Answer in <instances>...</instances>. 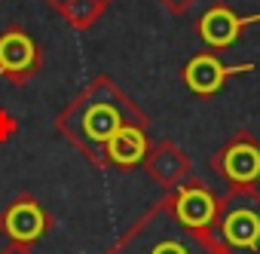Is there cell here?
<instances>
[{
    "label": "cell",
    "instance_id": "1",
    "mask_svg": "<svg viewBox=\"0 0 260 254\" xmlns=\"http://www.w3.org/2000/svg\"><path fill=\"white\" fill-rule=\"evenodd\" d=\"M125 125L150 129V116L104 74L89 80V86H83L55 116V129L95 166L107 163L104 147Z\"/></svg>",
    "mask_w": 260,
    "mask_h": 254
},
{
    "label": "cell",
    "instance_id": "2",
    "mask_svg": "<svg viewBox=\"0 0 260 254\" xmlns=\"http://www.w3.org/2000/svg\"><path fill=\"white\" fill-rule=\"evenodd\" d=\"M104 254H220L202 230L184 227L169 196L147 208L132 227H128Z\"/></svg>",
    "mask_w": 260,
    "mask_h": 254
},
{
    "label": "cell",
    "instance_id": "3",
    "mask_svg": "<svg viewBox=\"0 0 260 254\" xmlns=\"http://www.w3.org/2000/svg\"><path fill=\"white\" fill-rule=\"evenodd\" d=\"M205 236L220 254H260V190L230 187L217 196V214Z\"/></svg>",
    "mask_w": 260,
    "mask_h": 254
},
{
    "label": "cell",
    "instance_id": "4",
    "mask_svg": "<svg viewBox=\"0 0 260 254\" xmlns=\"http://www.w3.org/2000/svg\"><path fill=\"white\" fill-rule=\"evenodd\" d=\"M211 172L230 187H257L260 184V138L248 129H239L214 156Z\"/></svg>",
    "mask_w": 260,
    "mask_h": 254
},
{
    "label": "cell",
    "instance_id": "5",
    "mask_svg": "<svg viewBox=\"0 0 260 254\" xmlns=\"http://www.w3.org/2000/svg\"><path fill=\"white\" fill-rule=\"evenodd\" d=\"M40 46L25 28L10 25L0 34V77H7L10 83H25L40 71Z\"/></svg>",
    "mask_w": 260,
    "mask_h": 254
},
{
    "label": "cell",
    "instance_id": "6",
    "mask_svg": "<svg viewBox=\"0 0 260 254\" xmlns=\"http://www.w3.org/2000/svg\"><path fill=\"white\" fill-rule=\"evenodd\" d=\"M49 224H52L49 214L34 196H19L0 211V230L10 236V242H22V245H34L37 239H43Z\"/></svg>",
    "mask_w": 260,
    "mask_h": 254
},
{
    "label": "cell",
    "instance_id": "7",
    "mask_svg": "<svg viewBox=\"0 0 260 254\" xmlns=\"http://www.w3.org/2000/svg\"><path fill=\"white\" fill-rule=\"evenodd\" d=\"M254 71V65H223L220 61V55H214V52H196L187 65H184V86L193 92V95H202V98H208V95H214V92H220V86L230 80V77H236V74H251Z\"/></svg>",
    "mask_w": 260,
    "mask_h": 254
},
{
    "label": "cell",
    "instance_id": "8",
    "mask_svg": "<svg viewBox=\"0 0 260 254\" xmlns=\"http://www.w3.org/2000/svg\"><path fill=\"white\" fill-rule=\"evenodd\" d=\"M169 205H172V211H175V217L184 224V227H190V230H208L211 227V220H214V214H217V196L205 187V184H199V181H187L184 187H178L175 193H169Z\"/></svg>",
    "mask_w": 260,
    "mask_h": 254
},
{
    "label": "cell",
    "instance_id": "9",
    "mask_svg": "<svg viewBox=\"0 0 260 254\" xmlns=\"http://www.w3.org/2000/svg\"><path fill=\"white\" fill-rule=\"evenodd\" d=\"M257 22H260V13H257V16H236L226 4H211V7L199 16L196 31H199V37L205 40L208 49H226V46H233V43L242 37L245 28H251V25H257Z\"/></svg>",
    "mask_w": 260,
    "mask_h": 254
},
{
    "label": "cell",
    "instance_id": "10",
    "mask_svg": "<svg viewBox=\"0 0 260 254\" xmlns=\"http://www.w3.org/2000/svg\"><path fill=\"white\" fill-rule=\"evenodd\" d=\"M144 169L169 193H175L178 187H184L190 181V156L181 147H175L172 141H162V144L150 147V153L144 160Z\"/></svg>",
    "mask_w": 260,
    "mask_h": 254
},
{
    "label": "cell",
    "instance_id": "11",
    "mask_svg": "<svg viewBox=\"0 0 260 254\" xmlns=\"http://www.w3.org/2000/svg\"><path fill=\"white\" fill-rule=\"evenodd\" d=\"M147 153H150V141H147V129H141V125H125V129H119L104 147V160L119 166V169L144 166Z\"/></svg>",
    "mask_w": 260,
    "mask_h": 254
},
{
    "label": "cell",
    "instance_id": "12",
    "mask_svg": "<svg viewBox=\"0 0 260 254\" xmlns=\"http://www.w3.org/2000/svg\"><path fill=\"white\" fill-rule=\"evenodd\" d=\"M46 4L77 31H89L101 19V13L107 10L110 0H46Z\"/></svg>",
    "mask_w": 260,
    "mask_h": 254
},
{
    "label": "cell",
    "instance_id": "13",
    "mask_svg": "<svg viewBox=\"0 0 260 254\" xmlns=\"http://www.w3.org/2000/svg\"><path fill=\"white\" fill-rule=\"evenodd\" d=\"M159 4H162V10L169 16H187L196 7V0H159Z\"/></svg>",
    "mask_w": 260,
    "mask_h": 254
},
{
    "label": "cell",
    "instance_id": "14",
    "mask_svg": "<svg viewBox=\"0 0 260 254\" xmlns=\"http://www.w3.org/2000/svg\"><path fill=\"white\" fill-rule=\"evenodd\" d=\"M16 129H19L16 116H13V113H7V110H0V141L13 138V135H16Z\"/></svg>",
    "mask_w": 260,
    "mask_h": 254
},
{
    "label": "cell",
    "instance_id": "15",
    "mask_svg": "<svg viewBox=\"0 0 260 254\" xmlns=\"http://www.w3.org/2000/svg\"><path fill=\"white\" fill-rule=\"evenodd\" d=\"M0 254H34L31 245H22V242H10L7 248H0Z\"/></svg>",
    "mask_w": 260,
    "mask_h": 254
}]
</instances>
